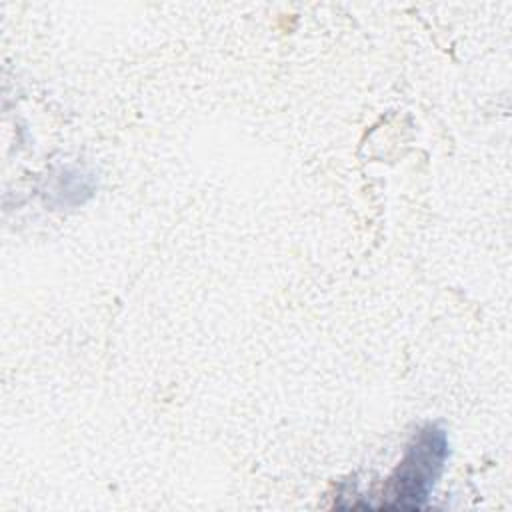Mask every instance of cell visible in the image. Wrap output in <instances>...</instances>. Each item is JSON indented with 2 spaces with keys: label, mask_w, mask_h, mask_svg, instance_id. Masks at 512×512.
I'll list each match as a JSON object with an SVG mask.
<instances>
[{
  "label": "cell",
  "mask_w": 512,
  "mask_h": 512,
  "mask_svg": "<svg viewBox=\"0 0 512 512\" xmlns=\"http://www.w3.org/2000/svg\"><path fill=\"white\" fill-rule=\"evenodd\" d=\"M448 458L446 432L436 426H424L408 444L400 464L386 478L380 502L374 508L418 510L426 506Z\"/></svg>",
  "instance_id": "cell-1"
}]
</instances>
